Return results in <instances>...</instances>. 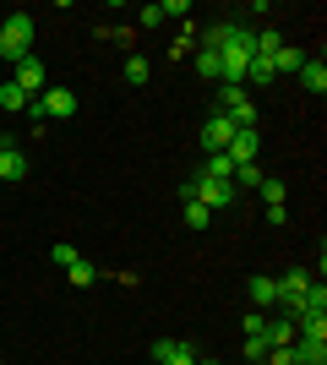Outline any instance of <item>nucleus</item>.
<instances>
[{
  "mask_svg": "<svg viewBox=\"0 0 327 365\" xmlns=\"http://www.w3.org/2000/svg\"><path fill=\"white\" fill-rule=\"evenodd\" d=\"M0 55H6L11 66L33 55V16L28 11H11L6 22H0Z\"/></svg>",
  "mask_w": 327,
  "mask_h": 365,
  "instance_id": "1",
  "label": "nucleus"
},
{
  "mask_svg": "<svg viewBox=\"0 0 327 365\" xmlns=\"http://www.w3.org/2000/svg\"><path fill=\"white\" fill-rule=\"evenodd\" d=\"M186 197H191V202H202L207 213H224V207H234V197H240V191H234L229 180H207V175H191V180H186Z\"/></svg>",
  "mask_w": 327,
  "mask_h": 365,
  "instance_id": "2",
  "label": "nucleus"
},
{
  "mask_svg": "<svg viewBox=\"0 0 327 365\" xmlns=\"http://www.w3.org/2000/svg\"><path fill=\"white\" fill-rule=\"evenodd\" d=\"M28 109H33V125H44V120H71V115H77V93H71V88H44Z\"/></svg>",
  "mask_w": 327,
  "mask_h": 365,
  "instance_id": "3",
  "label": "nucleus"
},
{
  "mask_svg": "<svg viewBox=\"0 0 327 365\" xmlns=\"http://www.w3.org/2000/svg\"><path fill=\"white\" fill-rule=\"evenodd\" d=\"M218 115H229L234 120V131H246V125H256V104H251V93L246 88H224V82H218Z\"/></svg>",
  "mask_w": 327,
  "mask_h": 365,
  "instance_id": "4",
  "label": "nucleus"
},
{
  "mask_svg": "<svg viewBox=\"0 0 327 365\" xmlns=\"http://www.w3.org/2000/svg\"><path fill=\"white\" fill-rule=\"evenodd\" d=\"M11 82L28 93V98H38V93L49 88V71H44V61H33V55H28V61H16V66H11Z\"/></svg>",
  "mask_w": 327,
  "mask_h": 365,
  "instance_id": "5",
  "label": "nucleus"
},
{
  "mask_svg": "<svg viewBox=\"0 0 327 365\" xmlns=\"http://www.w3.org/2000/svg\"><path fill=\"white\" fill-rule=\"evenodd\" d=\"M229 164H256V153H262V131H256V125H246V131H234L229 137Z\"/></svg>",
  "mask_w": 327,
  "mask_h": 365,
  "instance_id": "6",
  "label": "nucleus"
},
{
  "mask_svg": "<svg viewBox=\"0 0 327 365\" xmlns=\"http://www.w3.org/2000/svg\"><path fill=\"white\" fill-rule=\"evenodd\" d=\"M229 137H234V120L213 109V115L202 120V148H207V153H224V148H229Z\"/></svg>",
  "mask_w": 327,
  "mask_h": 365,
  "instance_id": "7",
  "label": "nucleus"
},
{
  "mask_svg": "<svg viewBox=\"0 0 327 365\" xmlns=\"http://www.w3.org/2000/svg\"><path fill=\"white\" fill-rule=\"evenodd\" d=\"M153 360L158 365H197V349H191L186 338H158V344H153Z\"/></svg>",
  "mask_w": 327,
  "mask_h": 365,
  "instance_id": "8",
  "label": "nucleus"
},
{
  "mask_svg": "<svg viewBox=\"0 0 327 365\" xmlns=\"http://www.w3.org/2000/svg\"><path fill=\"white\" fill-rule=\"evenodd\" d=\"M295 338H306V344H327V311H300V317H295Z\"/></svg>",
  "mask_w": 327,
  "mask_h": 365,
  "instance_id": "9",
  "label": "nucleus"
},
{
  "mask_svg": "<svg viewBox=\"0 0 327 365\" xmlns=\"http://www.w3.org/2000/svg\"><path fill=\"white\" fill-rule=\"evenodd\" d=\"M246 300H251V311H273L279 305V278H251Z\"/></svg>",
  "mask_w": 327,
  "mask_h": 365,
  "instance_id": "10",
  "label": "nucleus"
},
{
  "mask_svg": "<svg viewBox=\"0 0 327 365\" xmlns=\"http://www.w3.org/2000/svg\"><path fill=\"white\" fill-rule=\"evenodd\" d=\"M300 88H306V93H316V98H322V93H327V66L322 61H311V55H306V66H300Z\"/></svg>",
  "mask_w": 327,
  "mask_h": 365,
  "instance_id": "11",
  "label": "nucleus"
},
{
  "mask_svg": "<svg viewBox=\"0 0 327 365\" xmlns=\"http://www.w3.org/2000/svg\"><path fill=\"white\" fill-rule=\"evenodd\" d=\"M273 76H279V71H273V61H256V55H251V66H246V82H240V88H273Z\"/></svg>",
  "mask_w": 327,
  "mask_h": 365,
  "instance_id": "12",
  "label": "nucleus"
},
{
  "mask_svg": "<svg viewBox=\"0 0 327 365\" xmlns=\"http://www.w3.org/2000/svg\"><path fill=\"white\" fill-rule=\"evenodd\" d=\"M22 175H28V158H22V153L6 142V153H0V180H11V185H16Z\"/></svg>",
  "mask_w": 327,
  "mask_h": 365,
  "instance_id": "13",
  "label": "nucleus"
},
{
  "mask_svg": "<svg viewBox=\"0 0 327 365\" xmlns=\"http://www.w3.org/2000/svg\"><path fill=\"white\" fill-rule=\"evenodd\" d=\"M28 104H33V98H28V93H22V88H16L11 76H6V82H0V109H6V115H22V109H28Z\"/></svg>",
  "mask_w": 327,
  "mask_h": 365,
  "instance_id": "14",
  "label": "nucleus"
},
{
  "mask_svg": "<svg viewBox=\"0 0 327 365\" xmlns=\"http://www.w3.org/2000/svg\"><path fill=\"white\" fill-rule=\"evenodd\" d=\"M66 284H71V289H88V284H98V267L88 257H77L71 267H66Z\"/></svg>",
  "mask_w": 327,
  "mask_h": 365,
  "instance_id": "15",
  "label": "nucleus"
},
{
  "mask_svg": "<svg viewBox=\"0 0 327 365\" xmlns=\"http://www.w3.org/2000/svg\"><path fill=\"white\" fill-rule=\"evenodd\" d=\"M197 175H207V180H229V175H234L229 153H207V158H202V169H197Z\"/></svg>",
  "mask_w": 327,
  "mask_h": 365,
  "instance_id": "16",
  "label": "nucleus"
},
{
  "mask_svg": "<svg viewBox=\"0 0 327 365\" xmlns=\"http://www.w3.org/2000/svg\"><path fill=\"white\" fill-rule=\"evenodd\" d=\"M289 349H295V365H327V344H306V338H295Z\"/></svg>",
  "mask_w": 327,
  "mask_h": 365,
  "instance_id": "17",
  "label": "nucleus"
},
{
  "mask_svg": "<svg viewBox=\"0 0 327 365\" xmlns=\"http://www.w3.org/2000/svg\"><path fill=\"white\" fill-rule=\"evenodd\" d=\"M125 82H131V88H142V82H147V76H153V61H147V55H125Z\"/></svg>",
  "mask_w": 327,
  "mask_h": 365,
  "instance_id": "18",
  "label": "nucleus"
},
{
  "mask_svg": "<svg viewBox=\"0 0 327 365\" xmlns=\"http://www.w3.org/2000/svg\"><path fill=\"white\" fill-rule=\"evenodd\" d=\"M191 66H197V71H202L207 82H218V49H207V44H202L197 55H191Z\"/></svg>",
  "mask_w": 327,
  "mask_h": 365,
  "instance_id": "19",
  "label": "nucleus"
},
{
  "mask_svg": "<svg viewBox=\"0 0 327 365\" xmlns=\"http://www.w3.org/2000/svg\"><path fill=\"white\" fill-rule=\"evenodd\" d=\"M300 66H306V49H289V44H284L279 55H273V71H300Z\"/></svg>",
  "mask_w": 327,
  "mask_h": 365,
  "instance_id": "20",
  "label": "nucleus"
},
{
  "mask_svg": "<svg viewBox=\"0 0 327 365\" xmlns=\"http://www.w3.org/2000/svg\"><path fill=\"white\" fill-rule=\"evenodd\" d=\"M256 191H262L267 207H284V197H289V191H284V180H273V175H262V185H256Z\"/></svg>",
  "mask_w": 327,
  "mask_h": 365,
  "instance_id": "21",
  "label": "nucleus"
},
{
  "mask_svg": "<svg viewBox=\"0 0 327 365\" xmlns=\"http://www.w3.org/2000/svg\"><path fill=\"white\" fill-rule=\"evenodd\" d=\"M229 185H262V164H234Z\"/></svg>",
  "mask_w": 327,
  "mask_h": 365,
  "instance_id": "22",
  "label": "nucleus"
},
{
  "mask_svg": "<svg viewBox=\"0 0 327 365\" xmlns=\"http://www.w3.org/2000/svg\"><path fill=\"white\" fill-rule=\"evenodd\" d=\"M186 224H191V229H207V224H213V213H207L202 202H191V197H186Z\"/></svg>",
  "mask_w": 327,
  "mask_h": 365,
  "instance_id": "23",
  "label": "nucleus"
},
{
  "mask_svg": "<svg viewBox=\"0 0 327 365\" xmlns=\"http://www.w3.org/2000/svg\"><path fill=\"white\" fill-rule=\"evenodd\" d=\"M240 327H246V338H256L267 327V311H246V322H240Z\"/></svg>",
  "mask_w": 327,
  "mask_h": 365,
  "instance_id": "24",
  "label": "nucleus"
},
{
  "mask_svg": "<svg viewBox=\"0 0 327 365\" xmlns=\"http://www.w3.org/2000/svg\"><path fill=\"white\" fill-rule=\"evenodd\" d=\"M262 354H267V344H262V333H256V338H246V360H251V365H262Z\"/></svg>",
  "mask_w": 327,
  "mask_h": 365,
  "instance_id": "25",
  "label": "nucleus"
},
{
  "mask_svg": "<svg viewBox=\"0 0 327 365\" xmlns=\"http://www.w3.org/2000/svg\"><path fill=\"white\" fill-rule=\"evenodd\" d=\"M71 262H77V245L61 240V245H55V267H71Z\"/></svg>",
  "mask_w": 327,
  "mask_h": 365,
  "instance_id": "26",
  "label": "nucleus"
},
{
  "mask_svg": "<svg viewBox=\"0 0 327 365\" xmlns=\"http://www.w3.org/2000/svg\"><path fill=\"white\" fill-rule=\"evenodd\" d=\"M164 22V6H142V28H158Z\"/></svg>",
  "mask_w": 327,
  "mask_h": 365,
  "instance_id": "27",
  "label": "nucleus"
},
{
  "mask_svg": "<svg viewBox=\"0 0 327 365\" xmlns=\"http://www.w3.org/2000/svg\"><path fill=\"white\" fill-rule=\"evenodd\" d=\"M197 365H218V360H197Z\"/></svg>",
  "mask_w": 327,
  "mask_h": 365,
  "instance_id": "28",
  "label": "nucleus"
},
{
  "mask_svg": "<svg viewBox=\"0 0 327 365\" xmlns=\"http://www.w3.org/2000/svg\"><path fill=\"white\" fill-rule=\"evenodd\" d=\"M0 153H6V142H0Z\"/></svg>",
  "mask_w": 327,
  "mask_h": 365,
  "instance_id": "29",
  "label": "nucleus"
},
{
  "mask_svg": "<svg viewBox=\"0 0 327 365\" xmlns=\"http://www.w3.org/2000/svg\"><path fill=\"white\" fill-rule=\"evenodd\" d=\"M0 365H6V360H0Z\"/></svg>",
  "mask_w": 327,
  "mask_h": 365,
  "instance_id": "30",
  "label": "nucleus"
}]
</instances>
